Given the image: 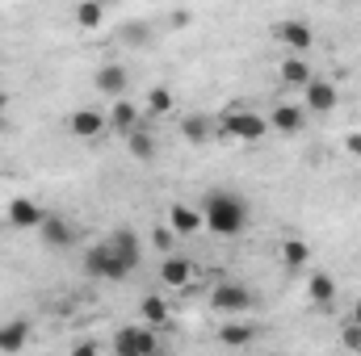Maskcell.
I'll use <instances>...</instances> for the list:
<instances>
[{
	"label": "cell",
	"mask_w": 361,
	"mask_h": 356,
	"mask_svg": "<svg viewBox=\"0 0 361 356\" xmlns=\"http://www.w3.org/2000/svg\"><path fill=\"white\" fill-rule=\"evenodd\" d=\"M248 201L240 197V193H231V189H210L206 193V201H202V218H206V227L214 231V235H223V239H235L244 227H248Z\"/></svg>",
	"instance_id": "cell-1"
},
{
	"label": "cell",
	"mask_w": 361,
	"mask_h": 356,
	"mask_svg": "<svg viewBox=\"0 0 361 356\" xmlns=\"http://www.w3.org/2000/svg\"><path fill=\"white\" fill-rule=\"evenodd\" d=\"M85 272L97 276V281H126V276H130V268L114 256V248H109L105 239H101V243H92L89 252H85Z\"/></svg>",
	"instance_id": "cell-2"
},
{
	"label": "cell",
	"mask_w": 361,
	"mask_h": 356,
	"mask_svg": "<svg viewBox=\"0 0 361 356\" xmlns=\"http://www.w3.org/2000/svg\"><path fill=\"white\" fill-rule=\"evenodd\" d=\"M265 130H269V117H261L252 109H231L223 117V134L240 139V143H257V139H265Z\"/></svg>",
	"instance_id": "cell-3"
},
{
	"label": "cell",
	"mask_w": 361,
	"mask_h": 356,
	"mask_svg": "<svg viewBox=\"0 0 361 356\" xmlns=\"http://www.w3.org/2000/svg\"><path fill=\"white\" fill-rule=\"evenodd\" d=\"M252 302H257V298L248 293V285H231V281H227V285H214V289H210V310H214V314H248Z\"/></svg>",
	"instance_id": "cell-4"
},
{
	"label": "cell",
	"mask_w": 361,
	"mask_h": 356,
	"mask_svg": "<svg viewBox=\"0 0 361 356\" xmlns=\"http://www.w3.org/2000/svg\"><path fill=\"white\" fill-rule=\"evenodd\" d=\"M114 352L118 356H152V352H160V340H156V331L147 323L143 327H122L114 336Z\"/></svg>",
	"instance_id": "cell-5"
},
{
	"label": "cell",
	"mask_w": 361,
	"mask_h": 356,
	"mask_svg": "<svg viewBox=\"0 0 361 356\" xmlns=\"http://www.w3.org/2000/svg\"><path fill=\"white\" fill-rule=\"evenodd\" d=\"M273 38H277L281 46H290L294 55H302V51L315 46V34H311L307 21H277V25H273Z\"/></svg>",
	"instance_id": "cell-6"
},
{
	"label": "cell",
	"mask_w": 361,
	"mask_h": 356,
	"mask_svg": "<svg viewBox=\"0 0 361 356\" xmlns=\"http://www.w3.org/2000/svg\"><path fill=\"white\" fill-rule=\"evenodd\" d=\"M105 243L114 248V256H118L122 265L130 268V272L139 268V260H143V243H139V235H135L130 227H118V231H114V235H109Z\"/></svg>",
	"instance_id": "cell-7"
},
{
	"label": "cell",
	"mask_w": 361,
	"mask_h": 356,
	"mask_svg": "<svg viewBox=\"0 0 361 356\" xmlns=\"http://www.w3.org/2000/svg\"><path fill=\"white\" fill-rule=\"evenodd\" d=\"M4 218H8V227H17V231H38V222H42V205L30 201V197H13V201L4 205Z\"/></svg>",
	"instance_id": "cell-8"
},
{
	"label": "cell",
	"mask_w": 361,
	"mask_h": 356,
	"mask_svg": "<svg viewBox=\"0 0 361 356\" xmlns=\"http://www.w3.org/2000/svg\"><path fill=\"white\" fill-rule=\"evenodd\" d=\"M38 235H42V243H47V248H72V243H76L72 222H68V218H59V214H42Z\"/></svg>",
	"instance_id": "cell-9"
},
{
	"label": "cell",
	"mask_w": 361,
	"mask_h": 356,
	"mask_svg": "<svg viewBox=\"0 0 361 356\" xmlns=\"http://www.w3.org/2000/svg\"><path fill=\"white\" fill-rule=\"evenodd\" d=\"M302 96H307V109H311V113H332V109H336V101H341V92H336L332 80H315V76L307 80Z\"/></svg>",
	"instance_id": "cell-10"
},
{
	"label": "cell",
	"mask_w": 361,
	"mask_h": 356,
	"mask_svg": "<svg viewBox=\"0 0 361 356\" xmlns=\"http://www.w3.org/2000/svg\"><path fill=\"white\" fill-rule=\"evenodd\" d=\"M92 84H97V92H105V96H126V89H130V72H126L122 63H105V68H97Z\"/></svg>",
	"instance_id": "cell-11"
},
{
	"label": "cell",
	"mask_w": 361,
	"mask_h": 356,
	"mask_svg": "<svg viewBox=\"0 0 361 356\" xmlns=\"http://www.w3.org/2000/svg\"><path fill=\"white\" fill-rule=\"evenodd\" d=\"M68 130H72L76 139H97L101 130H109V117L97 113V109H76V113L68 117Z\"/></svg>",
	"instance_id": "cell-12"
},
{
	"label": "cell",
	"mask_w": 361,
	"mask_h": 356,
	"mask_svg": "<svg viewBox=\"0 0 361 356\" xmlns=\"http://www.w3.org/2000/svg\"><path fill=\"white\" fill-rule=\"evenodd\" d=\"M160 281H164L169 289H185V285L193 281V265H189L185 256H173V252H164V265H160Z\"/></svg>",
	"instance_id": "cell-13"
},
{
	"label": "cell",
	"mask_w": 361,
	"mask_h": 356,
	"mask_svg": "<svg viewBox=\"0 0 361 356\" xmlns=\"http://www.w3.org/2000/svg\"><path fill=\"white\" fill-rule=\"evenodd\" d=\"M169 227H173V235H197L202 227H206V218H202V210H193V205H173L169 210Z\"/></svg>",
	"instance_id": "cell-14"
},
{
	"label": "cell",
	"mask_w": 361,
	"mask_h": 356,
	"mask_svg": "<svg viewBox=\"0 0 361 356\" xmlns=\"http://www.w3.org/2000/svg\"><path fill=\"white\" fill-rule=\"evenodd\" d=\"M105 117H109V130H118V134H130V130L139 126V109H135L126 96H114V109H109Z\"/></svg>",
	"instance_id": "cell-15"
},
{
	"label": "cell",
	"mask_w": 361,
	"mask_h": 356,
	"mask_svg": "<svg viewBox=\"0 0 361 356\" xmlns=\"http://www.w3.org/2000/svg\"><path fill=\"white\" fill-rule=\"evenodd\" d=\"M302 122H307V113L298 105H277L269 113V130H281V134H298Z\"/></svg>",
	"instance_id": "cell-16"
},
{
	"label": "cell",
	"mask_w": 361,
	"mask_h": 356,
	"mask_svg": "<svg viewBox=\"0 0 361 356\" xmlns=\"http://www.w3.org/2000/svg\"><path fill=\"white\" fill-rule=\"evenodd\" d=\"M25 344H30V323L25 319L0 323V352H21Z\"/></svg>",
	"instance_id": "cell-17"
},
{
	"label": "cell",
	"mask_w": 361,
	"mask_h": 356,
	"mask_svg": "<svg viewBox=\"0 0 361 356\" xmlns=\"http://www.w3.org/2000/svg\"><path fill=\"white\" fill-rule=\"evenodd\" d=\"M126 147H130V155H135L139 164H152V160H156V139L147 134V126H143V122L126 134Z\"/></svg>",
	"instance_id": "cell-18"
},
{
	"label": "cell",
	"mask_w": 361,
	"mask_h": 356,
	"mask_svg": "<svg viewBox=\"0 0 361 356\" xmlns=\"http://www.w3.org/2000/svg\"><path fill=\"white\" fill-rule=\"evenodd\" d=\"M180 134H185L193 147H202V143L214 134V122H210V117H202V113H189V117H180Z\"/></svg>",
	"instance_id": "cell-19"
},
{
	"label": "cell",
	"mask_w": 361,
	"mask_h": 356,
	"mask_svg": "<svg viewBox=\"0 0 361 356\" xmlns=\"http://www.w3.org/2000/svg\"><path fill=\"white\" fill-rule=\"evenodd\" d=\"M257 340V327L252 323H227L223 331H219V344L223 348H248Z\"/></svg>",
	"instance_id": "cell-20"
},
{
	"label": "cell",
	"mask_w": 361,
	"mask_h": 356,
	"mask_svg": "<svg viewBox=\"0 0 361 356\" xmlns=\"http://www.w3.org/2000/svg\"><path fill=\"white\" fill-rule=\"evenodd\" d=\"M277 256H281V265H286V268H307V260H311V248H307V239H281Z\"/></svg>",
	"instance_id": "cell-21"
},
{
	"label": "cell",
	"mask_w": 361,
	"mask_h": 356,
	"mask_svg": "<svg viewBox=\"0 0 361 356\" xmlns=\"http://www.w3.org/2000/svg\"><path fill=\"white\" fill-rule=\"evenodd\" d=\"M307 80H311V68H307L298 55L281 59V84H286V89H307Z\"/></svg>",
	"instance_id": "cell-22"
},
{
	"label": "cell",
	"mask_w": 361,
	"mask_h": 356,
	"mask_svg": "<svg viewBox=\"0 0 361 356\" xmlns=\"http://www.w3.org/2000/svg\"><path fill=\"white\" fill-rule=\"evenodd\" d=\"M307 293H311V302H315V306H332V298H336V281H332L328 272H311Z\"/></svg>",
	"instance_id": "cell-23"
},
{
	"label": "cell",
	"mask_w": 361,
	"mask_h": 356,
	"mask_svg": "<svg viewBox=\"0 0 361 356\" xmlns=\"http://www.w3.org/2000/svg\"><path fill=\"white\" fill-rule=\"evenodd\" d=\"M139 314H143L147 327H164V323H169V302H164L160 293H147V298L139 302Z\"/></svg>",
	"instance_id": "cell-24"
},
{
	"label": "cell",
	"mask_w": 361,
	"mask_h": 356,
	"mask_svg": "<svg viewBox=\"0 0 361 356\" xmlns=\"http://www.w3.org/2000/svg\"><path fill=\"white\" fill-rule=\"evenodd\" d=\"M76 25L80 30H101L105 25V4L101 0H76Z\"/></svg>",
	"instance_id": "cell-25"
},
{
	"label": "cell",
	"mask_w": 361,
	"mask_h": 356,
	"mask_svg": "<svg viewBox=\"0 0 361 356\" xmlns=\"http://www.w3.org/2000/svg\"><path fill=\"white\" fill-rule=\"evenodd\" d=\"M118 38H122L126 46H147V42H152V30H147L143 21H126V25L118 30Z\"/></svg>",
	"instance_id": "cell-26"
},
{
	"label": "cell",
	"mask_w": 361,
	"mask_h": 356,
	"mask_svg": "<svg viewBox=\"0 0 361 356\" xmlns=\"http://www.w3.org/2000/svg\"><path fill=\"white\" fill-rule=\"evenodd\" d=\"M147 109H152V113H169V109H173V92H169V84L147 89Z\"/></svg>",
	"instance_id": "cell-27"
},
{
	"label": "cell",
	"mask_w": 361,
	"mask_h": 356,
	"mask_svg": "<svg viewBox=\"0 0 361 356\" xmlns=\"http://www.w3.org/2000/svg\"><path fill=\"white\" fill-rule=\"evenodd\" d=\"M341 344H345V348H353V352H361V327L353 323V319L345 323V331H341Z\"/></svg>",
	"instance_id": "cell-28"
},
{
	"label": "cell",
	"mask_w": 361,
	"mask_h": 356,
	"mask_svg": "<svg viewBox=\"0 0 361 356\" xmlns=\"http://www.w3.org/2000/svg\"><path fill=\"white\" fill-rule=\"evenodd\" d=\"M152 239H156V248H160V252H173V227H156V235H152Z\"/></svg>",
	"instance_id": "cell-29"
},
{
	"label": "cell",
	"mask_w": 361,
	"mask_h": 356,
	"mask_svg": "<svg viewBox=\"0 0 361 356\" xmlns=\"http://www.w3.org/2000/svg\"><path fill=\"white\" fill-rule=\"evenodd\" d=\"M169 25H173V30H189V25H193V13H189V8H177V13L169 17Z\"/></svg>",
	"instance_id": "cell-30"
},
{
	"label": "cell",
	"mask_w": 361,
	"mask_h": 356,
	"mask_svg": "<svg viewBox=\"0 0 361 356\" xmlns=\"http://www.w3.org/2000/svg\"><path fill=\"white\" fill-rule=\"evenodd\" d=\"M8 126V92H0V130Z\"/></svg>",
	"instance_id": "cell-31"
},
{
	"label": "cell",
	"mask_w": 361,
	"mask_h": 356,
	"mask_svg": "<svg viewBox=\"0 0 361 356\" xmlns=\"http://www.w3.org/2000/svg\"><path fill=\"white\" fill-rule=\"evenodd\" d=\"M345 147H349L353 155H361V134H349V139H345Z\"/></svg>",
	"instance_id": "cell-32"
},
{
	"label": "cell",
	"mask_w": 361,
	"mask_h": 356,
	"mask_svg": "<svg viewBox=\"0 0 361 356\" xmlns=\"http://www.w3.org/2000/svg\"><path fill=\"white\" fill-rule=\"evenodd\" d=\"M353 323L361 327V298H357V306H353Z\"/></svg>",
	"instance_id": "cell-33"
}]
</instances>
